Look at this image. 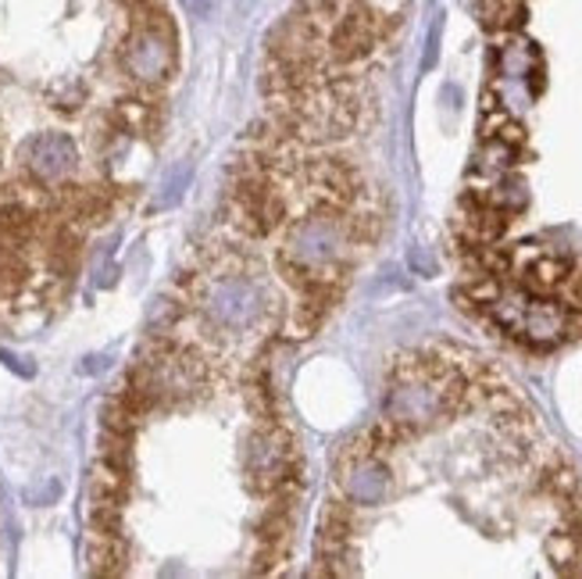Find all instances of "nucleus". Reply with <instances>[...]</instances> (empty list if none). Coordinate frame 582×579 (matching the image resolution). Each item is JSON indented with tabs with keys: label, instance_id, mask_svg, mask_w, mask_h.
<instances>
[{
	"label": "nucleus",
	"instance_id": "obj_6",
	"mask_svg": "<svg viewBox=\"0 0 582 579\" xmlns=\"http://www.w3.org/2000/svg\"><path fill=\"white\" fill-rule=\"evenodd\" d=\"M40 233V212L19 197L0 201V240L11 247H25Z\"/></svg>",
	"mask_w": 582,
	"mask_h": 579
},
{
	"label": "nucleus",
	"instance_id": "obj_5",
	"mask_svg": "<svg viewBox=\"0 0 582 579\" xmlns=\"http://www.w3.org/2000/svg\"><path fill=\"white\" fill-rule=\"evenodd\" d=\"M543 551L561 576H582V519H564V526L543 540Z\"/></svg>",
	"mask_w": 582,
	"mask_h": 579
},
{
	"label": "nucleus",
	"instance_id": "obj_8",
	"mask_svg": "<svg viewBox=\"0 0 582 579\" xmlns=\"http://www.w3.org/2000/svg\"><path fill=\"white\" fill-rule=\"evenodd\" d=\"M125 501H129V473L115 469V465H108V461H96L93 476H90V505L122 508Z\"/></svg>",
	"mask_w": 582,
	"mask_h": 579
},
{
	"label": "nucleus",
	"instance_id": "obj_12",
	"mask_svg": "<svg viewBox=\"0 0 582 579\" xmlns=\"http://www.w3.org/2000/svg\"><path fill=\"white\" fill-rule=\"evenodd\" d=\"M136 423H140V415L129 408L119 394L101 408V429L104 433H122V437H136Z\"/></svg>",
	"mask_w": 582,
	"mask_h": 579
},
{
	"label": "nucleus",
	"instance_id": "obj_14",
	"mask_svg": "<svg viewBox=\"0 0 582 579\" xmlns=\"http://www.w3.org/2000/svg\"><path fill=\"white\" fill-rule=\"evenodd\" d=\"M511 14H519V4H511V0H479V19L490 29L511 26Z\"/></svg>",
	"mask_w": 582,
	"mask_h": 579
},
{
	"label": "nucleus",
	"instance_id": "obj_2",
	"mask_svg": "<svg viewBox=\"0 0 582 579\" xmlns=\"http://www.w3.org/2000/svg\"><path fill=\"white\" fill-rule=\"evenodd\" d=\"M175 58V37L172 32H154L136 26L133 40L125 43V69L140 79H165Z\"/></svg>",
	"mask_w": 582,
	"mask_h": 579
},
{
	"label": "nucleus",
	"instance_id": "obj_1",
	"mask_svg": "<svg viewBox=\"0 0 582 579\" xmlns=\"http://www.w3.org/2000/svg\"><path fill=\"white\" fill-rule=\"evenodd\" d=\"M379 40V11L368 4H354L329 32V58L339 64H354L371 54Z\"/></svg>",
	"mask_w": 582,
	"mask_h": 579
},
{
	"label": "nucleus",
	"instance_id": "obj_13",
	"mask_svg": "<svg viewBox=\"0 0 582 579\" xmlns=\"http://www.w3.org/2000/svg\"><path fill=\"white\" fill-rule=\"evenodd\" d=\"M101 461L115 465V469L133 476V437H122V433H104L101 429Z\"/></svg>",
	"mask_w": 582,
	"mask_h": 579
},
{
	"label": "nucleus",
	"instance_id": "obj_15",
	"mask_svg": "<svg viewBox=\"0 0 582 579\" xmlns=\"http://www.w3.org/2000/svg\"><path fill=\"white\" fill-rule=\"evenodd\" d=\"M122 4H129V8H140V4H143V0H122Z\"/></svg>",
	"mask_w": 582,
	"mask_h": 579
},
{
	"label": "nucleus",
	"instance_id": "obj_10",
	"mask_svg": "<svg viewBox=\"0 0 582 579\" xmlns=\"http://www.w3.org/2000/svg\"><path fill=\"white\" fill-rule=\"evenodd\" d=\"M564 280H569V265H564L561 257H537V262L525 268V283L529 290H537V294H554Z\"/></svg>",
	"mask_w": 582,
	"mask_h": 579
},
{
	"label": "nucleus",
	"instance_id": "obj_9",
	"mask_svg": "<svg viewBox=\"0 0 582 579\" xmlns=\"http://www.w3.org/2000/svg\"><path fill=\"white\" fill-rule=\"evenodd\" d=\"M111 122L119 125V133H129V136H151L161 115L157 108L151 101H140V96H125V101H119L115 115H111Z\"/></svg>",
	"mask_w": 582,
	"mask_h": 579
},
{
	"label": "nucleus",
	"instance_id": "obj_11",
	"mask_svg": "<svg viewBox=\"0 0 582 579\" xmlns=\"http://www.w3.org/2000/svg\"><path fill=\"white\" fill-rule=\"evenodd\" d=\"M29 280V262L22 247H11L0 240V294H14V290H22Z\"/></svg>",
	"mask_w": 582,
	"mask_h": 579
},
{
	"label": "nucleus",
	"instance_id": "obj_7",
	"mask_svg": "<svg viewBox=\"0 0 582 579\" xmlns=\"http://www.w3.org/2000/svg\"><path fill=\"white\" fill-rule=\"evenodd\" d=\"M86 561L93 576H122L129 561V547L122 534H90Z\"/></svg>",
	"mask_w": 582,
	"mask_h": 579
},
{
	"label": "nucleus",
	"instance_id": "obj_3",
	"mask_svg": "<svg viewBox=\"0 0 582 579\" xmlns=\"http://www.w3.org/2000/svg\"><path fill=\"white\" fill-rule=\"evenodd\" d=\"M312 180H315L321 197H326V204L321 207H344V204H350L354 197H358V190H361L358 169H354L350 161H344V158H318L312 165Z\"/></svg>",
	"mask_w": 582,
	"mask_h": 579
},
{
	"label": "nucleus",
	"instance_id": "obj_4",
	"mask_svg": "<svg viewBox=\"0 0 582 579\" xmlns=\"http://www.w3.org/2000/svg\"><path fill=\"white\" fill-rule=\"evenodd\" d=\"M83 262V233H79V222L58 219L47 233V265H51L54 276H72Z\"/></svg>",
	"mask_w": 582,
	"mask_h": 579
}]
</instances>
